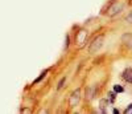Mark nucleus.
<instances>
[{
  "instance_id": "1",
  "label": "nucleus",
  "mask_w": 132,
  "mask_h": 114,
  "mask_svg": "<svg viewBox=\"0 0 132 114\" xmlns=\"http://www.w3.org/2000/svg\"><path fill=\"white\" fill-rule=\"evenodd\" d=\"M103 40H104L103 35L96 36L95 39L92 40V43L90 44V47H88V53H90V55H94V53L98 52L99 49L102 48V45H103Z\"/></svg>"
},
{
  "instance_id": "2",
  "label": "nucleus",
  "mask_w": 132,
  "mask_h": 114,
  "mask_svg": "<svg viewBox=\"0 0 132 114\" xmlns=\"http://www.w3.org/2000/svg\"><path fill=\"white\" fill-rule=\"evenodd\" d=\"M123 8H124V5L122 4V3H114V4H111V7L108 8L107 15H108V16H115V15H118V13L122 12Z\"/></svg>"
},
{
  "instance_id": "3",
  "label": "nucleus",
  "mask_w": 132,
  "mask_h": 114,
  "mask_svg": "<svg viewBox=\"0 0 132 114\" xmlns=\"http://www.w3.org/2000/svg\"><path fill=\"white\" fill-rule=\"evenodd\" d=\"M81 100V89H75L74 92L70 94V100H69V105L71 106V108H74L75 105H78V102Z\"/></svg>"
},
{
  "instance_id": "4",
  "label": "nucleus",
  "mask_w": 132,
  "mask_h": 114,
  "mask_svg": "<svg viewBox=\"0 0 132 114\" xmlns=\"http://www.w3.org/2000/svg\"><path fill=\"white\" fill-rule=\"evenodd\" d=\"M86 37H87V32L85 31V29H81L78 32V36H77V43L81 47L82 44H85V41H86Z\"/></svg>"
},
{
  "instance_id": "5",
  "label": "nucleus",
  "mask_w": 132,
  "mask_h": 114,
  "mask_svg": "<svg viewBox=\"0 0 132 114\" xmlns=\"http://www.w3.org/2000/svg\"><path fill=\"white\" fill-rule=\"evenodd\" d=\"M122 40H123V43L126 44L127 47L132 48V33H126V35H123Z\"/></svg>"
},
{
  "instance_id": "6",
  "label": "nucleus",
  "mask_w": 132,
  "mask_h": 114,
  "mask_svg": "<svg viewBox=\"0 0 132 114\" xmlns=\"http://www.w3.org/2000/svg\"><path fill=\"white\" fill-rule=\"evenodd\" d=\"M123 78L126 80L127 82H130V84H132V69H126L123 72Z\"/></svg>"
},
{
  "instance_id": "7",
  "label": "nucleus",
  "mask_w": 132,
  "mask_h": 114,
  "mask_svg": "<svg viewBox=\"0 0 132 114\" xmlns=\"http://www.w3.org/2000/svg\"><path fill=\"white\" fill-rule=\"evenodd\" d=\"M95 96V88H92V86H90V88L87 89V93H86V98L87 100H91L92 97Z\"/></svg>"
},
{
  "instance_id": "8",
  "label": "nucleus",
  "mask_w": 132,
  "mask_h": 114,
  "mask_svg": "<svg viewBox=\"0 0 132 114\" xmlns=\"http://www.w3.org/2000/svg\"><path fill=\"white\" fill-rule=\"evenodd\" d=\"M114 92H115V93H123L124 89H123L120 85H115V86H114Z\"/></svg>"
},
{
  "instance_id": "9",
  "label": "nucleus",
  "mask_w": 132,
  "mask_h": 114,
  "mask_svg": "<svg viewBox=\"0 0 132 114\" xmlns=\"http://www.w3.org/2000/svg\"><path fill=\"white\" fill-rule=\"evenodd\" d=\"M126 21H127V23H130V24H132V12L126 17Z\"/></svg>"
},
{
  "instance_id": "10",
  "label": "nucleus",
  "mask_w": 132,
  "mask_h": 114,
  "mask_svg": "<svg viewBox=\"0 0 132 114\" xmlns=\"http://www.w3.org/2000/svg\"><path fill=\"white\" fill-rule=\"evenodd\" d=\"M64 84H65V77L62 78L61 81H60V84H58V86H57V89H61V88H62V85H64Z\"/></svg>"
},
{
  "instance_id": "11",
  "label": "nucleus",
  "mask_w": 132,
  "mask_h": 114,
  "mask_svg": "<svg viewBox=\"0 0 132 114\" xmlns=\"http://www.w3.org/2000/svg\"><path fill=\"white\" fill-rule=\"evenodd\" d=\"M21 114H32V112H30L29 109H24V110H22V113H21Z\"/></svg>"
},
{
  "instance_id": "12",
  "label": "nucleus",
  "mask_w": 132,
  "mask_h": 114,
  "mask_svg": "<svg viewBox=\"0 0 132 114\" xmlns=\"http://www.w3.org/2000/svg\"><path fill=\"white\" fill-rule=\"evenodd\" d=\"M38 114H48V112H46L45 109H41L40 112H38Z\"/></svg>"
},
{
  "instance_id": "13",
  "label": "nucleus",
  "mask_w": 132,
  "mask_h": 114,
  "mask_svg": "<svg viewBox=\"0 0 132 114\" xmlns=\"http://www.w3.org/2000/svg\"><path fill=\"white\" fill-rule=\"evenodd\" d=\"M112 113H114V114H120L118 109H114V110H112Z\"/></svg>"
}]
</instances>
